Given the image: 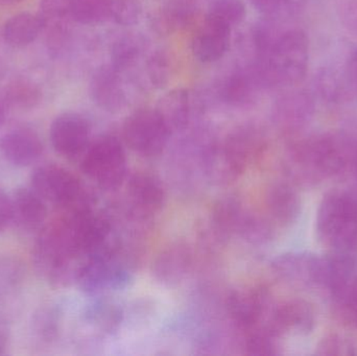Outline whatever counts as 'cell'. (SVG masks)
I'll return each mask as SVG.
<instances>
[{
	"label": "cell",
	"instance_id": "f1b7e54d",
	"mask_svg": "<svg viewBox=\"0 0 357 356\" xmlns=\"http://www.w3.org/2000/svg\"><path fill=\"white\" fill-rule=\"evenodd\" d=\"M112 0H71L70 16L81 24H98L111 18Z\"/></svg>",
	"mask_w": 357,
	"mask_h": 356
},
{
	"label": "cell",
	"instance_id": "83f0119b",
	"mask_svg": "<svg viewBox=\"0 0 357 356\" xmlns=\"http://www.w3.org/2000/svg\"><path fill=\"white\" fill-rule=\"evenodd\" d=\"M192 14V0H169L153 19L158 29L169 31L188 22Z\"/></svg>",
	"mask_w": 357,
	"mask_h": 356
},
{
	"label": "cell",
	"instance_id": "6da1fadb",
	"mask_svg": "<svg viewBox=\"0 0 357 356\" xmlns=\"http://www.w3.org/2000/svg\"><path fill=\"white\" fill-rule=\"evenodd\" d=\"M350 141L347 133L310 136L294 142L283 159V169L291 183L314 187L349 171Z\"/></svg>",
	"mask_w": 357,
	"mask_h": 356
},
{
	"label": "cell",
	"instance_id": "f35d334b",
	"mask_svg": "<svg viewBox=\"0 0 357 356\" xmlns=\"http://www.w3.org/2000/svg\"><path fill=\"white\" fill-rule=\"evenodd\" d=\"M139 17V8L134 0H112L111 18L121 25H132Z\"/></svg>",
	"mask_w": 357,
	"mask_h": 356
},
{
	"label": "cell",
	"instance_id": "d590c367",
	"mask_svg": "<svg viewBox=\"0 0 357 356\" xmlns=\"http://www.w3.org/2000/svg\"><path fill=\"white\" fill-rule=\"evenodd\" d=\"M173 64L165 52H156L148 61V75L153 85L165 87L171 79Z\"/></svg>",
	"mask_w": 357,
	"mask_h": 356
},
{
	"label": "cell",
	"instance_id": "f546056e",
	"mask_svg": "<svg viewBox=\"0 0 357 356\" xmlns=\"http://www.w3.org/2000/svg\"><path fill=\"white\" fill-rule=\"evenodd\" d=\"M144 43L139 36L127 35L119 38L111 52V66L121 72L133 66L144 52Z\"/></svg>",
	"mask_w": 357,
	"mask_h": 356
},
{
	"label": "cell",
	"instance_id": "ac0fdd59",
	"mask_svg": "<svg viewBox=\"0 0 357 356\" xmlns=\"http://www.w3.org/2000/svg\"><path fill=\"white\" fill-rule=\"evenodd\" d=\"M222 144L245 169L258 162L268 148L266 134L254 123L235 127Z\"/></svg>",
	"mask_w": 357,
	"mask_h": 356
},
{
	"label": "cell",
	"instance_id": "4316f807",
	"mask_svg": "<svg viewBox=\"0 0 357 356\" xmlns=\"http://www.w3.org/2000/svg\"><path fill=\"white\" fill-rule=\"evenodd\" d=\"M314 86L319 95L331 104L348 102L354 96L344 71L340 72L335 68L321 69L314 79Z\"/></svg>",
	"mask_w": 357,
	"mask_h": 356
},
{
	"label": "cell",
	"instance_id": "603a6c76",
	"mask_svg": "<svg viewBox=\"0 0 357 356\" xmlns=\"http://www.w3.org/2000/svg\"><path fill=\"white\" fill-rule=\"evenodd\" d=\"M262 88L253 66L233 72L222 86V98L233 107H245L251 104L258 89Z\"/></svg>",
	"mask_w": 357,
	"mask_h": 356
},
{
	"label": "cell",
	"instance_id": "d6986e66",
	"mask_svg": "<svg viewBox=\"0 0 357 356\" xmlns=\"http://www.w3.org/2000/svg\"><path fill=\"white\" fill-rule=\"evenodd\" d=\"M41 138L31 129H16L4 134L0 140V152L14 167L35 164L43 154Z\"/></svg>",
	"mask_w": 357,
	"mask_h": 356
},
{
	"label": "cell",
	"instance_id": "8992f818",
	"mask_svg": "<svg viewBox=\"0 0 357 356\" xmlns=\"http://www.w3.org/2000/svg\"><path fill=\"white\" fill-rule=\"evenodd\" d=\"M33 258L38 273L54 286L75 284L84 261L69 250L54 223L42 228L33 247Z\"/></svg>",
	"mask_w": 357,
	"mask_h": 356
},
{
	"label": "cell",
	"instance_id": "1f68e13d",
	"mask_svg": "<svg viewBox=\"0 0 357 356\" xmlns=\"http://www.w3.org/2000/svg\"><path fill=\"white\" fill-rule=\"evenodd\" d=\"M41 98L39 86L27 79H15L6 88V100L13 108L29 110L38 106Z\"/></svg>",
	"mask_w": 357,
	"mask_h": 356
},
{
	"label": "cell",
	"instance_id": "ee69618b",
	"mask_svg": "<svg viewBox=\"0 0 357 356\" xmlns=\"http://www.w3.org/2000/svg\"><path fill=\"white\" fill-rule=\"evenodd\" d=\"M348 136H349L350 140V161L348 173H351L357 180V132L348 133Z\"/></svg>",
	"mask_w": 357,
	"mask_h": 356
},
{
	"label": "cell",
	"instance_id": "7402d4cb",
	"mask_svg": "<svg viewBox=\"0 0 357 356\" xmlns=\"http://www.w3.org/2000/svg\"><path fill=\"white\" fill-rule=\"evenodd\" d=\"M230 38L231 27L206 18L205 22L199 27L193 39V54L201 62H216L228 50Z\"/></svg>",
	"mask_w": 357,
	"mask_h": 356
},
{
	"label": "cell",
	"instance_id": "60d3db41",
	"mask_svg": "<svg viewBox=\"0 0 357 356\" xmlns=\"http://www.w3.org/2000/svg\"><path fill=\"white\" fill-rule=\"evenodd\" d=\"M254 8L268 16L283 15V0H248Z\"/></svg>",
	"mask_w": 357,
	"mask_h": 356
},
{
	"label": "cell",
	"instance_id": "3957f363",
	"mask_svg": "<svg viewBox=\"0 0 357 356\" xmlns=\"http://www.w3.org/2000/svg\"><path fill=\"white\" fill-rule=\"evenodd\" d=\"M316 232L324 246L346 252L357 240V199L345 192H331L317 211Z\"/></svg>",
	"mask_w": 357,
	"mask_h": 356
},
{
	"label": "cell",
	"instance_id": "d4e9b609",
	"mask_svg": "<svg viewBox=\"0 0 357 356\" xmlns=\"http://www.w3.org/2000/svg\"><path fill=\"white\" fill-rule=\"evenodd\" d=\"M44 26L43 19L39 14L20 13L6 21L3 26V38L10 46L24 47L37 39Z\"/></svg>",
	"mask_w": 357,
	"mask_h": 356
},
{
	"label": "cell",
	"instance_id": "8d00e7d4",
	"mask_svg": "<svg viewBox=\"0 0 357 356\" xmlns=\"http://www.w3.org/2000/svg\"><path fill=\"white\" fill-rule=\"evenodd\" d=\"M71 0H41L40 16L43 19L44 29L48 25L66 23L70 16Z\"/></svg>",
	"mask_w": 357,
	"mask_h": 356
},
{
	"label": "cell",
	"instance_id": "ffe728a7",
	"mask_svg": "<svg viewBox=\"0 0 357 356\" xmlns=\"http://www.w3.org/2000/svg\"><path fill=\"white\" fill-rule=\"evenodd\" d=\"M12 223L21 231H37L47 219V203L29 187H19L10 198Z\"/></svg>",
	"mask_w": 357,
	"mask_h": 356
},
{
	"label": "cell",
	"instance_id": "4fadbf2b",
	"mask_svg": "<svg viewBox=\"0 0 357 356\" xmlns=\"http://www.w3.org/2000/svg\"><path fill=\"white\" fill-rule=\"evenodd\" d=\"M127 198L129 209L149 219L165 206L167 190L158 176L150 171H137L128 180Z\"/></svg>",
	"mask_w": 357,
	"mask_h": 356
},
{
	"label": "cell",
	"instance_id": "277c9868",
	"mask_svg": "<svg viewBox=\"0 0 357 356\" xmlns=\"http://www.w3.org/2000/svg\"><path fill=\"white\" fill-rule=\"evenodd\" d=\"M121 247L86 256L79 265L75 284L88 295H102L127 288L133 280V267Z\"/></svg>",
	"mask_w": 357,
	"mask_h": 356
},
{
	"label": "cell",
	"instance_id": "74e56055",
	"mask_svg": "<svg viewBox=\"0 0 357 356\" xmlns=\"http://www.w3.org/2000/svg\"><path fill=\"white\" fill-rule=\"evenodd\" d=\"M356 347L350 341L337 334H331L323 339L317 347V353L320 355H356Z\"/></svg>",
	"mask_w": 357,
	"mask_h": 356
},
{
	"label": "cell",
	"instance_id": "b9f144b4",
	"mask_svg": "<svg viewBox=\"0 0 357 356\" xmlns=\"http://www.w3.org/2000/svg\"><path fill=\"white\" fill-rule=\"evenodd\" d=\"M12 223V203L10 198L0 189V233Z\"/></svg>",
	"mask_w": 357,
	"mask_h": 356
},
{
	"label": "cell",
	"instance_id": "cb8c5ba5",
	"mask_svg": "<svg viewBox=\"0 0 357 356\" xmlns=\"http://www.w3.org/2000/svg\"><path fill=\"white\" fill-rule=\"evenodd\" d=\"M156 110L172 134L186 129L191 118V98L184 89L172 90L159 100Z\"/></svg>",
	"mask_w": 357,
	"mask_h": 356
},
{
	"label": "cell",
	"instance_id": "8fae6325",
	"mask_svg": "<svg viewBox=\"0 0 357 356\" xmlns=\"http://www.w3.org/2000/svg\"><path fill=\"white\" fill-rule=\"evenodd\" d=\"M52 148L65 158L82 157L91 144V127L82 115L63 113L50 125Z\"/></svg>",
	"mask_w": 357,
	"mask_h": 356
},
{
	"label": "cell",
	"instance_id": "2e32d148",
	"mask_svg": "<svg viewBox=\"0 0 357 356\" xmlns=\"http://www.w3.org/2000/svg\"><path fill=\"white\" fill-rule=\"evenodd\" d=\"M264 203L271 221L280 227L294 225L301 215V198L289 181L271 183L266 190Z\"/></svg>",
	"mask_w": 357,
	"mask_h": 356
},
{
	"label": "cell",
	"instance_id": "4dcf8cb0",
	"mask_svg": "<svg viewBox=\"0 0 357 356\" xmlns=\"http://www.w3.org/2000/svg\"><path fill=\"white\" fill-rule=\"evenodd\" d=\"M88 320L105 334H112L119 330L123 322L121 307L109 300L93 303L88 311Z\"/></svg>",
	"mask_w": 357,
	"mask_h": 356
},
{
	"label": "cell",
	"instance_id": "e0dca14e",
	"mask_svg": "<svg viewBox=\"0 0 357 356\" xmlns=\"http://www.w3.org/2000/svg\"><path fill=\"white\" fill-rule=\"evenodd\" d=\"M202 171L214 185L234 183L245 171V167L228 152L224 144H206L199 154Z\"/></svg>",
	"mask_w": 357,
	"mask_h": 356
},
{
	"label": "cell",
	"instance_id": "bcb514c9",
	"mask_svg": "<svg viewBox=\"0 0 357 356\" xmlns=\"http://www.w3.org/2000/svg\"><path fill=\"white\" fill-rule=\"evenodd\" d=\"M8 334L0 330V355H6V349H8Z\"/></svg>",
	"mask_w": 357,
	"mask_h": 356
},
{
	"label": "cell",
	"instance_id": "9c48e42d",
	"mask_svg": "<svg viewBox=\"0 0 357 356\" xmlns=\"http://www.w3.org/2000/svg\"><path fill=\"white\" fill-rule=\"evenodd\" d=\"M273 274L280 281L298 290L326 288L327 261L310 252H287L271 263Z\"/></svg>",
	"mask_w": 357,
	"mask_h": 356
},
{
	"label": "cell",
	"instance_id": "ba28073f",
	"mask_svg": "<svg viewBox=\"0 0 357 356\" xmlns=\"http://www.w3.org/2000/svg\"><path fill=\"white\" fill-rule=\"evenodd\" d=\"M172 132L156 109H140L127 117L123 127L126 144L146 158L162 154Z\"/></svg>",
	"mask_w": 357,
	"mask_h": 356
},
{
	"label": "cell",
	"instance_id": "5bb4252c",
	"mask_svg": "<svg viewBox=\"0 0 357 356\" xmlns=\"http://www.w3.org/2000/svg\"><path fill=\"white\" fill-rule=\"evenodd\" d=\"M193 253L185 242H173L159 251L152 263L157 282L169 288L182 284L192 271Z\"/></svg>",
	"mask_w": 357,
	"mask_h": 356
},
{
	"label": "cell",
	"instance_id": "7c38bea8",
	"mask_svg": "<svg viewBox=\"0 0 357 356\" xmlns=\"http://www.w3.org/2000/svg\"><path fill=\"white\" fill-rule=\"evenodd\" d=\"M277 338L284 334H308L316 326V311L303 299H289L272 307L264 324Z\"/></svg>",
	"mask_w": 357,
	"mask_h": 356
},
{
	"label": "cell",
	"instance_id": "f6af8a7d",
	"mask_svg": "<svg viewBox=\"0 0 357 356\" xmlns=\"http://www.w3.org/2000/svg\"><path fill=\"white\" fill-rule=\"evenodd\" d=\"M305 3L306 0H283V14H296L303 8Z\"/></svg>",
	"mask_w": 357,
	"mask_h": 356
},
{
	"label": "cell",
	"instance_id": "30bf717a",
	"mask_svg": "<svg viewBox=\"0 0 357 356\" xmlns=\"http://www.w3.org/2000/svg\"><path fill=\"white\" fill-rule=\"evenodd\" d=\"M272 307L270 293L264 288L235 290L226 299L227 313L243 334L264 326Z\"/></svg>",
	"mask_w": 357,
	"mask_h": 356
},
{
	"label": "cell",
	"instance_id": "5b68a950",
	"mask_svg": "<svg viewBox=\"0 0 357 356\" xmlns=\"http://www.w3.org/2000/svg\"><path fill=\"white\" fill-rule=\"evenodd\" d=\"M31 187L46 203L60 207L64 212L93 207V196L81 180L58 165L38 167L31 173Z\"/></svg>",
	"mask_w": 357,
	"mask_h": 356
},
{
	"label": "cell",
	"instance_id": "c3c4849f",
	"mask_svg": "<svg viewBox=\"0 0 357 356\" xmlns=\"http://www.w3.org/2000/svg\"><path fill=\"white\" fill-rule=\"evenodd\" d=\"M20 1L21 0H0V6H13Z\"/></svg>",
	"mask_w": 357,
	"mask_h": 356
},
{
	"label": "cell",
	"instance_id": "e575fe53",
	"mask_svg": "<svg viewBox=\"0 0 357 356\" xmlns=\"http://www.w3.org/2000/svg\"><path fill=\"white\" fill-rule=\"evenodd\" d=\"M245 16V4L241 0H214L210 4L206 18L232 27L241 23Z\"/></svg>",
	"mask_w": 357,
	"mask_h": 356
},
{
	"label": "cell",
	"instance_id": "d6a6232c",
	"mask_svg": "<svg viewBox=\"0 0 357 356\" xmlns=\"http://www.w3.org/2000/svg\"><path fill=\"white\" fill-rule=\"evenodd\" d=\"M278 339L264 326L245 332L243 348L249 355L266 356L279 355Z\"/></svg>",
	"mask_w": 357,
	"mask_h": 356
},
{
	"label": "cell",
	"instance_id": "7a4b0ae2",
	"mask_svg": "<svg viewBox=\"0 0 357 356\" xmlns=\"http://www.w3.org/2000/svg\"><path fill=\"white\" fill-rule=\"evenodd\" d=\"M310 62V44L300 29L281 31L266 56L255 60V69L262 87L289 86L305 77Z\"/></svg>",
	"mask_w": 357,
	"mask_h": 356
},
{
	"label": "cell",
	"instance_id": "7dc6e473",
	"mask_svg": "<svg viewBox=\"0 0 357 356\" xmlns=\"http://www.w3.org/2000/svg\"><path fill=\"white\" fill-rule=\"evenodd\" d=\"M4 121H6V111H4V106L0 100V127L3 125Z\"/></svg>",
	"mask_w": 357,
	"mask_h": 356
},
{
	"label": "cell",
	"instance_id": "9a60e30c",
	"mask_svg": "<svg viewBox=\"0 0 357 356\" xmlns=\"http://www.w3.org/2000/svg\"><path fill=\"white\" fill-rule=\"evenodd\" d=\"M314 114V100L312 94L303 90L289 92L279 98L273 110L276 127L287 135L301 131Z\"/></svg>",
	"mask_w": 357,
	"mask_h": 356
},
{
	"label": "cell",
	"instance_id": "ab89813d",
	"mask_svg": "<svg viewBox=\"0 0 357 356\" xmlns=\"http://www.w3.org/2000/svg\"><path fill=\"white\" fill-rule=\"evenodd\" d=\"M344 73L352 94L354 96H357V47L354 48L348 56Z\"/></svg>",
	"mask_w": 357,
	"mask_h": 356
},
{
	"label": "cell",
	"instance_id": "52a82bcc",
	"mask_svg": "<svg viewBox=\"0 0 357 356\" xmlns=\"http://www.w3.org/2000/svg\"><path fill=\"white\" fill-rule=\"evenodd\" d=\"M81 169L98 187L117 189L127 177V155L123 144L114 136L98 138L82 156Z\"/></svg>",
	"mask_w": 357,
	"mask_h": 356
},
{
	"label": "cell",
	"instance_id": "7bdbcfd3",
	"mask_svg": "<svg viewBox=\"0 0 357 356\" xmlns=\"http://www.w3.org/2000/svg\"><path fill=\"white\" fill-rule=\"evenodd\" d=\"M343 12L347 24L357 31V0H345Z\"/></svg>",
	"mask_w": 357,
	"mask_h": 356
},
{
	"label": "cell",
	"instance_id": "44dd1931",
	"mask_svg": "<svg viewBox=\"0 0 357 356\" xmlns=\"http://www.w3.org/2000/svg\"><path fill=\"white\" fill-rule=\"evenodd\" d=\"M121 71L114 67L105 66L93 73L90 82V95L102 110L117 112L126 105V91Z\"/></svg>",
	"mask_w": 357,
	"mask_h": 356
},
{
	"label": "cell",
	"instance_id": "484cf974",
	"mask_svg": "<svg viewBox=\"0 0 357 356\" xmlns=\"http://www.w3.org/2000/svg\"><path fill=\"white\" fill-rule=\"evenodd\" d=\"M333 316L344 325L357 327V277L329 292Z\"/></svg>",
	"mask_w": 357,
	"mask_h": 356
},
{
	"label": "cell",
	"instance_id": "836d02e7",
	"mask_svg": "<svg viewBox=\"0 0 357 356\" xmlns=\"http://www.w3.org/2000/svg\"><path fill=\"white\" fill-rule=\"evenodd\" d=\"M24 267L20 259L0 255V299L10 296L24 279Z\"/></svg>",
	"mask_w": 357,
	"mask_h": 356
}]
</instances>
